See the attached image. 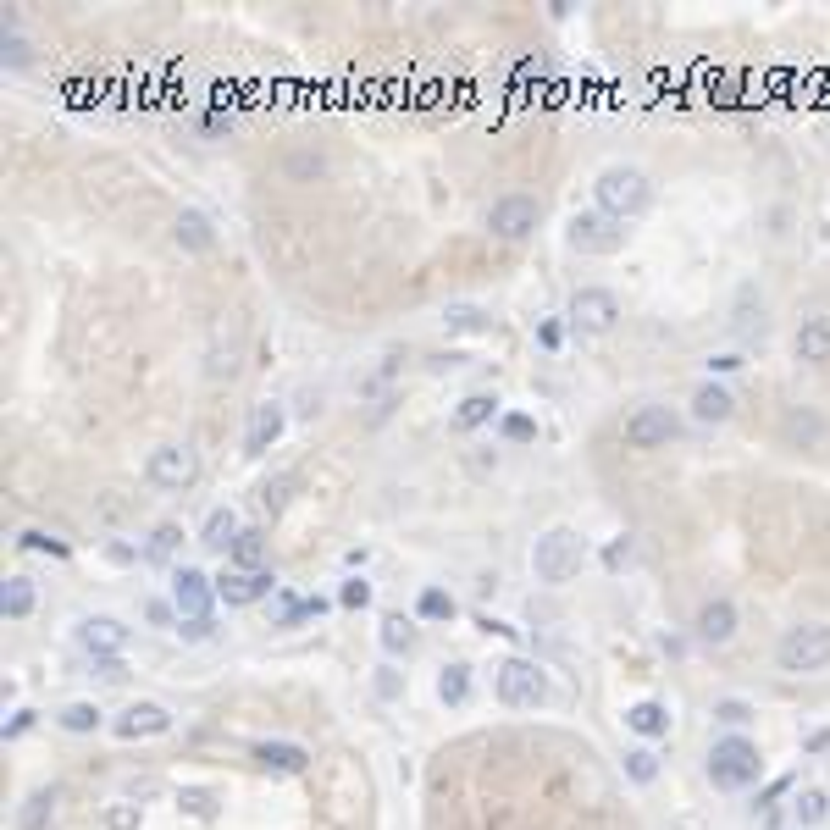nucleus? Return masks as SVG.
Masks as SVG:
<instances>
[{"instance_id":"obj_1","label":"nucleus","mask_w":830,"mask_h":830,"mask_svg":"<svg viewBox=\"0 0 830 830\" xmlns=\"http://www.w3.org/2000/svg\"><path fill=\"white\" fill-rule=\"evenodd\" d=\"M759 747L747 742V736H720V742L709 747V781L725 786V792H742V786L759 781Z\"/></svg>"},{"instance_id":"obj_2","label":"nucleus","mask_w":830,"mask_h":830,"mask_svg":"<svg viewBox=\"0 0 830 830\" xmlns=\"http://www.w3.org/2000/svg\"><path fill=\"white\" fill-rule=\"evenodd\" d=\"M775 659H781V670H792V676H814V670H825L830 664V626H819V620L792 626L781 642H775Z\"/></svg>"},{"instance_id":"obj_3","label":"nucleus","mask_w":830,"mask_h":830,"mask_svg":"<svg viewBox=\"0 0 830 830\" xmlns=\"http://www.w3.org/2000/svg\"><path fill=\"white\" fill-rule=\"evenodd\" d=\"M593 189H598V211L620 216V222H626V216H637V211H648V200H653L648 178H642L637 166H609Z\"/></svg>"},{"instance_id":"obj_4","label":"nucleus","mask_w":830,"mask_h":830,"mask_svg":"<svg viewBox=\"0 0 830 830\" xmlns=\"http://www.w3.org/2000/svg\"><path fill=\"white\" fill-rule=\"evenodd\" d=\"M532 570H537V581H548V587L570 581L581 570V537L565 532V526L543 532V537H537V548H532Z\"/></svg>"},{"instance_id":"obj_5","label":"nucleus","mask_w":830,"mask_h":830,"mask_svg":"<svg viewBox=\"0 0 830 830\" xmlns=\"http://www.w3.org/2000/svg\"><path fill=\"white\" fill-rule=\"evenodd\" d=\"M194 476H200V454L189 443H161L144 460V482L161 487V493H183V487H194Z\"/></svg>"},{"instance_id":"obj_6","label":"nucleus","mask_w":830,"mask_h":830,"mask_svg":"<svg viewBox=\"0 0 830 830\" xmlns=\"http://www.w3.org/2000/svg\"><path fill=\"white\" fill-rule=\"evenodd\" d=\"M570 249H581V255H615L620 244H626V222L609 211H576L570 216Z\"/></svg>"},{"instance_id":"obj_7","label":"nucleus","mask_w":830,"mask_h":830,"mask_svg":"<svg viewBox=\"0 0 830 830\" xmlns=\"http://www.w3.org/2000/svg\"><path fill=\"white\" fill-rule=\"evenodd\" d=\"M548 698V681L532 659H504L498 664V703H510V709H537Z\"/></svg>"},{"instance_id":"obj_8","label":"nucleus","mask_w":830,"mask_h":830,"mask_svg":"<svg viewBox=\"0 0 830 830\" xmlns=\"http://www.w3.org/2000/svg\"><path fill=\"white\" fill-rule=\"evenodd\" d=\"M537 200L532 194H504V200H493V211H487V227H493V238H504V244H521V238H532L537 227Z\"/></svg>"},{"instance_id":"obj_9","label":"nucleus","mask_w":830,"mask_h":830,"mask_svg":"<svg viewBox=\"0 0 830 830\" xmlns=\"http://www.w3.org/2000/svg\"><path fill=\"white\" fill-rule=\"evenodd\" d=\"M670 438H681V421L664 404H642L626 415V443L631 449H664Z\"/></svg>"},{"instance_id":"obj_10","label":"nucleus","mask_w":830,"mask_h":830,"mask_svg":"<svg viewBox=\"0 0 830 830\" xmlns=\"http://www.w3.org/2000/svg\"><path fill=\"white\" fill-rule=\"evenodd\" d=\"M570 321H576V332H609L620 321V299L609 294V288H576Z\"/></svg>"},{"instance_id":"obj_11","label":"nucleus","mask_w":830,"mask_h":830,"mask_svg":"<svg viewBox=\"0 0 830 830\" xmlns=\"http://www.w3.org/2000/svg\"><path fill=\"white\" fill-rule=\"evenodd\" d=\"M211 598H216V587H211L205 570L183 565L178 576H172V604H178L183 620H211Z\"/></svg>"},{"instance_id":"obj_12","label":"nucleus","mask_w":830,"mask_h":830,"mask_svg":"<svg viewBox=\"0 0 830 830\" xmlns=\"http://www.w3.org/2000/svg\"><path fill=\"white\" fill-rule=\"evenodd\" d=\"M266 593H272V576H266V570H227V576L216 581V598L233 604V609L255 604V598H266Z\"/></svg>"},{"instance_id":"obj_13","label":"nucleus","mask_w":830,"mask_h":830,"mask_svg":"<svg viewBox=\"0 0 830 830\" xmlns=\"http://www.w3.org/2000/svg\"><path fill=\"white\" fill-rule=\"evenodd\" d=\"M283 404H255V415H249V432H244V449L249 454H266L277 438H283Z\"/></svg>"},{"instance_id":"obj_14","label":"nucleus","mask_w":830,"mask_h":830,"mask_svg":"<svg viewBox=\"0 0 830 830\" xmlns=\"http://www.w3.org/2000/svg\"><path fill=\"white\" fill-rule=\"evenodd\" d=\"M78 642L95 653V659H117L122 642H128V626H117V620H106V615H100V620H83V626H78Z\"/></svg>"},{"instance_id":"obj_15","label":"nucleus","mask_w":830,"mask_h":830,"mask_svg":"<svg viewBox=\"0 0 830 830\" xmlns=\"http://www.w3.org/2000/svg\"><path fill=\"white\" fill-rule=\"evenodd\" d=\"M166 725H172V714L161 709V703H133L128 714H117V736H161Z\"/></svg>"},{"instance_id":"obj_16","label":"nucleus","mask_w":830,"mask_h":830,"mask_svg":"<svg viewBox=\"0 0 830 830\" xmlns=\"http://www.w3.org/2000/svg\"><path fill=\"white\" fill-rule=\"evenodd\" d=\"M172 238H178V249H189V255H205V249L216 244V227H211V216L205 211H178Z\"/></svg>"},{"instance_id":"obj_17","label":"nucleus","mask_w":830,"mask_h":830,"mask_svg":"<svg viewBox=\"0 0 830 830\" xmlns=\"http://www.w3.org/2000/svg\"><path fill=\"white\" fill-rule=\"evenodd\" d=\"M698 637L703 642H731L736 637V604L731 598H709L698 609Z\"/></svg>"},{"instance_id":"obj_18","label":"nucleus","mask_w":830,"mask_h":830,"mask_svg":"<svg viewBox=\"0 0 830 830\" xmlns=\"http://www.w3.org/2000/svg\"><path fill=\"white\" fill-rule=\"evenodd\" d=\"M797 360H808V366H825L830 360V316H808L797 327Z\"/></svg>"},{"instance_id":"obj_19","label":"nucleus","mask_w":830,"mask_h":830,"mask_svg":"<svg viewBox=\"0 0 830 830\" xmlns=\"http://www.w3.org/2000/svg\"><path fill=\"white\" fill-rule=\"evenodd\" d=\"M255 759H261V770L299 775L310 764V753H305V747H294V742H261V747H255Z\"/></svg>"},{"instance_id":"obj_20","label":"nucleus","mask_w":830,"mask_h":830,"mask_svg":"<svg viewBox=\"0 0 830 830\" xmlns=\"http://www.w3.org/2000/svg\"><path fill=\"white\" fill-rule=\"evenodd\" d=\"M731 410H736V399H731V388H720V382H703V388L692 393V415H698V421H731Z\"/></svg>"},{"instance_id":"obj_21","label":"nucleus","mask_w":830,"mask_h":830,"mask_svg":"<svg viewBox=\"0 0 830 830\" xmlns=\"http://www.w3.org/2000/svg\"><path fill=\"white\" fill-rule=\"evenodd\" d=\"M238 515L233 510H211L205 515V532H200V543L205 548H216V554H233V543H238Z\"/></svg>"},{"instance_id":"obj_22","label":"nucleus","mask_w":830,"mask_h":830,"mask_svg":"<svg viewBox=\"0 0 830 830\" xmlns=\"http://www.w3.org/2000/svg\"><path fill=\"white\" fill-rule=\"evenodd\" d=\"M34 604H39L34 581L28 576H6V587H0V609H6V620H28L34 615Z\"/></svg>"},{"instance_id":"obj_23","label":"nucleus","mask_w":830,"mask_h":830,"mask_svg":"<svg viewBox=\"0 0 830 830\" xmlns=\"http://www.w3.org/2000/svg\"><path fill=\"white\" fill-rule=\"evenodd\" d=\"M50 819H56V786H39L17 814V830H50Z\"/></svg>"},{"instance_id":"obj_24","label":"nucleus","mask_w":830,"mask_h":830,"mask_svg":"<svg viewBox=\"0 0 830 830\" xmlns=\"http://www.w3.org/2000/svg\"><path fill=\"white\" fill-rule=\"evenodd\" d=\"M736 332H742V338H764V299L753 294V288L736 294Z\"/></svg>"},{"instance_id":"obj_25","label":"nucleus","mask_w":830,"mask_h":830,"mask_svg":"<svg viewBox=\"0 0 830 830\" xmlns=\"http://www.w3.org/2000/svg\"><path fill=\"white\" fill-rule=\"evenodd\" d=\"M321 609H327V604H321V598H277V604H272V626H294V620H305V615H321Z\"/></svg>"},{"instance_id":"obj_26","label":"nucleus","mask_w":830,"mask_h":830,"mask_svg":"<svg viewBox=\"0 0 830 830\" xmlns=\"http://www.w3.org/2000/svg\"><path fill=\"white\" fill-rule=\"evenodd\" d=\"M626 725L642 731V736H664L670 731V714H664L659 703H637V709H626Z\"/></svg>"},{"instance_id":"obj_27","label":"nucleus","mask_w":830,"mask_h":830,"mask_svg":"<svg viewBox=\"0 0 830 830\" xmlns=\"http://www.w3.org/2000/svg\"><path fill=\"white\" fill-rule=\"evenodd\" d=\"M493 410H498V399H493V393H471V399L460 404V415H454V427H460V432H471V427H482V421H493Z\"/></svg>"},{"instance_id":"obj_28","label":"nucleus","mask_w":830,"mask_h":830,"mask_svg":"<svg viewBox=\"0 0 830 830\" xmlns=\"http://www.w3.org/2000/svg\"><path fill=\"white\" fill-rule=\"evenodd\" d=\"M178 543H183V532H178L172 521H166V526H155V532H150V543H144V559H150V565H166V559L178 554Z\"/></svg>"},{"instance_id":"obj_29","label":"nucleus","mask_w":830,"mask_h":830,"mask_svg":"<svg viewBox=\"0 0 830 830\" xmlns=\"http://www.w3.org/2000/svg\"><path fill=\"white\" fill-rule=\"evenodd\" d=\"M786 438H792V443H803V449H808V443H819V432H825V421H819V415L814 410H792V415H786Z\"/></svg>"},{"instance_id":"obj_30","label":"nucleus","mask_w":830,"mask_h":830,"mask_svg":"<svg viewBox=\"0 0 830 830\" xmlns=\"http://www.w3.org/2000/svg\"><path fill=\"white\" fill-rule=\"evenodd\" d=\"M792 819H797V825H825V819H830V797L808 786V792L792 803Z\"/></svg>"},{"instance_id":"obj_31","label":"nucleus","mask_w":830,"mask_h":830,"mask_svg":"<svg viewBox=\"0 0 830 830\" xmlns=\"http://www.w3.org/2000/svg\"><path fill=\"white\" fill-rule=\"evenodd\" d=\"M382 648L388 653H415V626L404 615H388L382 620Z\"/></svg>"},{"instance_id":"obj_32","label":"nucleus","mask_w":830,"mask_h":830,"mask_svg":"<svg viewBox=\"0 0 830 830\" xmlns=\"http://www.w3.org/2000/svg\"><path fill=\"white\" fill-rule=\"evenodd\" d=\"M465 692H471V670H465V664H449V670L438 676V698L454 709V703H465Z\"/></svg>"},{"instance_id":"obj_33","label":"nucleus","mask_w":830,"mask_h":830,"mask_svg":"<svg viewBox=\"0 0 830 830\" xmlns=\"http://www.w3.org/2000/svg\"><path fill=\"white\" fill-rule=\"evenodd\" d=\"M261 559H266L261 532H244V537L233 543V565H238V570H261Z\"/></svg>"},{"instance_id":"obj_34","label":"nucleus","mask_w":830,"mask_h":830,"mask_svg":"<svg viewBox=\"0 0 830 830\" xmlns=\"http://www.w3.org/2000/svg\"><path fill=\"white\" fill-rule=\"evenodd\" d=\"M0 56H6V67H28V39L12 28V17L0 23Z\"/></svg>"},{"instance_id":"obj_35","label":"nucleus","mask_w":830,"mask_h":830,"mask_svg":"<svg viewBox=\"0 0 830 830\" xmlns=\"http://www.w3.org/2000/svg\"><path fill=\"white\" fill-rule=\"evenodd\" d=\"M61 725H67V731H95L100 709L95 703H67V709H61Z\"/></svg>"},{"instance_id":"obj_36","label":"nucleus","mask_w":830,"mask_h":830,"mask_svg":"<svg viewBox=\"0 0 830 830\" xmlns=\"http://www.w3.org/2000/svg\"><path fill=\"white\" fill-rule=\"evenodd\" d=\"M421 615L427 620H454V598L443 593V587H427V593H421Z\"/></svg>"},{"instance_id":"obj_37","label":"nucleus","mask_w":830,"mask_h":830,"mask_svg":"<svg viewBox=\"0 0 830 830\" xmlns=\"http://www.w3.org/2000/svg\"><path fill=\"white\" fill-rule=\"evenodd\" d=\"M626 770H631V781L648 786L653 775H659V759H653V747H637V753H626Z\"/></svg>"},{"instance_id":"obj_38","label":"nucleus","mask_w":830,"mask_h":830,"mask_svg":"<svg viewBox=\"0 0 830 830\" xmlns=\"http://www.w3.org/2000/svg\"><path fill=\"white\" fill-rule=\"evenodd\" d=\"M443 321H449L454 332H482L487 327V316L476 305H449V316H443Z\"/></svg>"},{"instance_id":"obj_39","label":"nucleus","mask_w":830,"mask_h":830,"mask_svg":"<svg viewBox=\"0 0 830 830\" xmlns=\"http://www.w3.org/2000/svg\"><path fill=\"white\" fill-rule=\"evenodd\" d=\"M17 543H23L28 554H50V559H61V554H67V543H61V537H50V532H23Z\"/></svg>"},{"instance_id":"obj_40","label":"nucleus","mask_w":830,"mask_h":830,"mask_svg":"<svg viewBox=\"0 0 830 830\" xmlns=\"http://www.w3.org/2000/svg\"><path fill=\"white\" fill-rule=\"evenodd\" d=\"M504 438H510V443H532L537 438V421H532V415H504Z\"/></svg>"},{"instance_id":"obj_41","label":"nucleus","mask_w":830,"mask_h":830,"mask_svg":"<svg viewBox=\"0 0 830 830\" xmlns=\"http://www.w3.org/2000/svg\"><path fill=\"white\" fill-rule=\"evenodd\" d=\"M714 720H725V725H747V720H753V709H747V703H736V698H725V703H714Z\"/></svg>"},{"instance_id":"obj_42","label":"nucleus","mask_w":830,"mask_h":830,"mask_svg":"<svg viewBox=\"0 0 830 830\" xmlns=\"http://www.w3.org/2000/svg\"><path fill=\"white\" fill-rule=\"evenodd\" d=\"M371 604V587L366 581H344V609H366Z\"/></svg>"},{"instance_id":"obj_43","label":"nucleus","mask_w":830,"mask_h":830,"mask_svg":"<svg viewBox=\"0 0 830 830\" xmlns=\"http://www.w3.org/2000/svg\"><path fill=\"white\" fill-rule=\"evenodd\" d=\"M183 808H189V814H200V819H211V814H216L205 792H183Z\"/></svg>"},{"instance_id":"obj_44","label":"nucleus","mask_w":830,"mask_h":830,"mask_svg":"<svg viewBox=\"0 0 830 830\" xmlns=\"http://www.w3.org/2000/svg\"><path fill=\"white\" fill-rule=\"evenodd\" d=\"M283 493H288V482H266L261 487V504H266V510H283Z\"/></svg>"},{"instance_id":"obj_45","label":"nucleus","mask_w":830,"mask_h":830,"mask_svg":"<svg viewBox=\"0 0 830 830\" xmlns=\"http://www.w3.org/2000/svg\"><path fill=\"white\" fill-rule=\"evenodd\" d=\"M183 637H189V642H205V637H211V620H183Z\"/></svg>"},{"instance_id":"obj_46","label":"nucleus","mask_w":830,"mask_h":830,"mask_svg":"<svg viewBox=\"0 0 830 830\" xmlns=\"http://www.w3.org/2000/svg\"><path fill=\"white\" fill-rule=\"evenodd\" d=\"M537 344H543V349H559V327H554V321H543V327H537Z\"/></svg>"},{"instance_id":"obj_47","label":"nucleus","mask_w":830,"mask_h":830,"mask_svg":"<svg viewBox=\"0 0 830 830\" xmlns=\"http://www.w3.org/2000/svg\"><path fill=\"white\" fill-rule=\"evenodd\" d=\"M144 615H150V626H172V609L166 604H144Z\"/></svg>"},{"instance_id":"obj_48","label":"nucleus","mask_w":830,"mask_h":830,"mask_svg":"<svg viewBox=\"0 0 830 830\" xmlns=\"http://www.w3.org/2000/svg\"><path fill=\"white\" fill-rule=\"evenodd\" d=\"M139 819H133V808H111V830H133Z\"/></svg>"},{"instance_id":"obj_49","label":"nucleus","mask_w":830,"mask_h":830,"mask_svg":"<svg viewBox=\"0 0 830 830\" xmlns=\"http://www.w3.org/2000/svg\"><path fill=\"white\" fill-rule=\"evenodd\" d=\"M95 670H100L106 681H122V659H95Z\"/></svg>"},{"instance_id":"obj_50","label":"nucleus","mask_w":830,"mask_h":830,"mask_svg":"<svg viewBox=\"0 0 830 830\" xmlns=\"http://www.w3.org/2000/svg\"><path fill=\"white\" fill-rule=\"evenodd\" d=\"M377 692H382V698H393V692H399V676H393V670H382V676H377Z\"/></svg>"},{"instance_id":"obj_51","label":"nucleus","mask_w":830,"mask_h":830,"mask_svg":"<svg viewBox=\"0 0 830 830\" xmlns=\"http://www.w3.org/2000/svg\"><path fill=\"white\" fill-rule=\"evenodd\" d=\"M709 366H714V371H736V366H742V355H714Z\"/></svg>"}]
</instances>
